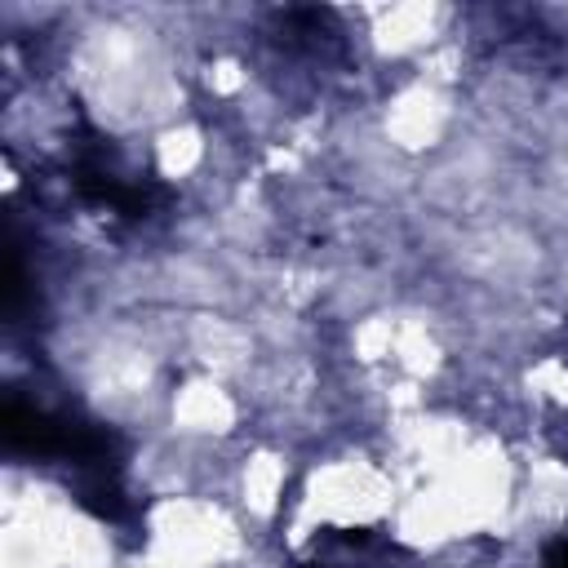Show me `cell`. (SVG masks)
<instances>
[{
	"label": "cell",
	"instance_id": "6da1fadb",
	"mask_svg": "<svg viewBox=\"0 0 568 568\" xmlns=\"http://www.w3.org/2000/svg\"><path fill=\"white\" fill-rule=\"evenodd\" d=\"M550 568H568V541H559V546L550 550Z\"/></svg>",
	"mask_w": 568,
	"mask_h": 568
}]
</instances>
